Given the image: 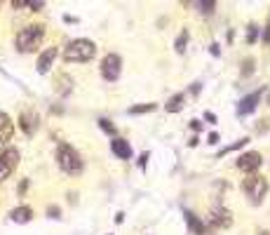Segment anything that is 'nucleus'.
<instances>
[{
    "label": "nucleus",
    "mask_w": 270,
    "mask_h": 235,
    "mask_svg": "<svg viewBox=\"0 0 270 235\" xmlns=\"http://www.w3.org/2000/svg\"><path fill=\"white\" fill-rule=\"evenodd\" d=\"M183 104H186V94L179 92V94H174V97H169V101L165 104V111H167V113H179L183 108Z\"/></svg>",
    "instance_id": "nucleus-16"
},
{
    "label": "nucleus",
    "mask_w": 270,
    "mask_h": 235,
    "mask_svg": "<svg viewBox=\"0 0 270 235\" xmlns=\"http://www.w3.org/2000/svg\"><path fill=\"white\" fill-rule=\"evenodd\" d=\"M256 235H270V230H258Z\"/></svg>",
    "instance_id": "nucleus-33"
},
{
    "label": "nucleus",
    "mask_w": 270,
    "mask_h": 235,
    "mask_svg": "<svg viewBox=\"0 0 270 235\" xmlns=\"http://www.w3.org/2000/svg\"><path fill=\"white\" fill-rule=\"evenodd\" d=\"M47 214L54 216V219H59V207H49V209H47Z\"/></svg>",
    "instance_id": "nucleus-26"
},
{
    "label": "nucleus",
    "mask_w": 270,
    "mask_h": 235,
    "mask_svg": "<svg viewBox=\"0 0 270 235\" xmlns=\"http://www.w3.org/2000/svg\"><path fill=\"white\" fill-rule=\"evenodd\" d=\"M268 106H270V92H268Z\"/></svg>",
    "instance_id": "nucleus-34"
},
{
    "label": "nucleus",
    "mask_w": 270,
    "mask_h": 235,
    "mask_svg": "<svg viewBox=\"0 0 270 235\" xmlns=\"http://www.w3.org/2000/svg\"><path fill=\"white\" fill-rule=\"evenodd\" d=\"M26 188H28V181H26V179H24V181H21V186H19V193L24 195V193H26Z\"/></svg>",
    "instance_id": "nucleus-27"
},
{
    "label": "nucleus",
    "mask_w": 270,
    "mask_h": 235,
    "mask_svg": "<svg viewBox=\"0 0 270 235\" xmlns=\"http://www.w3.org/2000/svg\"><path fill=\"white\" fill-rule=\"evenodd\" d=\"M57 165L64 174H71V176H78L85 169V162H82L80 153L75 151L71 144H61L59 151H57Z\"/></svg>",
    "instance_id": "nucleus-2"
},
{
    "label": "nucleus",
    "mask_w": 270,
    "mask_h": 235,
    "mask_svg": "<svg viewBox=\"0 0 270 235\" xmlns=\"http://www.w3.org/2000/svg\"><path fill=\"white\" fill-rule=\"evenodd\" d=\"M256 38H258V26H256V24H249V26H247V42H249V45H254V42H256Z\"/></svg>",
    "instance_id": "nucleus-21"
},
{
    "label": "nucleus",
    "mask_w": 270,
    "mask_h": 235,
    "mask_svg": "<svg viewBox=\"0 0 270 235\" xmlns=\"http://www.w3.org/2000/svg\"><path fill=\"white\" fill-rule=\"evenodd\" d=\"M204 118H207V120H209V122H216V115H214V113H207V115H204Z\"/></svg>",
    "instance_id": "nucleus-32"
},
{
    "label": "nucleus",
    "mask_w": 270,
    "mask_h": 235,
    "mask_svg": "<svg viewBox=\"0 0 270 235\" xmlns=\"http://www.w3.org/2000/svg\"><path fill=\"white\" fill-rule=\"evenodd\" d=\"M146 160H148V153H143L141 158H139V165H141V167H143V165H146Z\"/></svg>",
    "instance_id": "nucleus-28"
},
{
    "label": "nucleus",
    "mask_w": 270,
    "mask_h": 235,
    "mask_svg": "<svg viewBox=\"0 0 270 235\" xmlns=\"http://www.w3.org/2000/svg\"><path fill=\"white\" fill-rule=\"evenodd\" d=\"M42 38H45V26L42 24H28V26L19 28V33H17V50L21 54L33 52L42 45Z\"/></svg>",
    "instance_id": "nucleus-1"
},
{
    "label": "nucleus",
    "mask_w": 270,
    "mask_h": 235,
    "mask_svg": "<svg viewBox=\"0 0 270 235\" xmlns=\"http://www.w3.org/2000/svg\"><path fill=\"white\" fill-rule=\"evenodd\" d=\"M190 127L195 129V132H200V129H202V122H200V120H190Z\"/></svg>",
    "instance_id": "nucleus-25"
},
{
    "label": "nucleus",
    "mask_w": 270,
    "mask_h": 235,
    "mask_svg": "<svg viewBox=\"0 0 270 235\" xmlns=\"http://www.w3.org/2000/svg\"><path fill=\"white\" fill-rule=\"evenodd\" d=\"M261 97H263V89H256V92H251L247 94L240 104H237V115H249L256 111L258 106V101H261Z\"/></svg>",
    "instance_id": "nucleus-10"
},
{
    "label": "nucleus",
    "mask_w": 270,
    "mask_h": 235,
    "mask_svg": "<svg viewBox=\"0 0 270 235\" xmlns=\"http://www.w3.org/2000/svg\"><path fill=\"white\" fill-rule=\"evenodd\" d=\"M242 191L251 200V205H261L263 198L268 195V179L261 174H249L242 181Z\"/></svg>",
    "instance_id": "nucleus-4"
},
{
    "label": "nucleus",
    "mask_w": 270,
    "mask_h": 235,
    "mask_svg": "<svg viewBox=\"0 0 270 235\" xmlns=\"http://www.w3.org/2000/svg\"><path fill=\"white\" fill-rule=\"evenodd\" d=\"M31 10H33V12H38V10H40V7H45V3H40V0H35V3H31Z\"/></svg>",
    "instance_id": "nucleus-24"
},
{
    "label": "nucleus",
    "mask_w": 270,
    "mask_h": 235,
    "mask_svg": "<svg viewBox=\"0 0 270 235\" xmlns=\"http://www.w3.org/2000/svg\"><path fill=\"white\" fill-rule=\"evenodd\" d=\"M122 219H125V214H122V212H118V214H115V223H122Z\"/></svg>",
    "instance_id": "nucleus-30"
},
{
    "label": "nucleus",
    "mask_w": 270,
    "mask_h": 235,
    "mask_svg": "<svg viewBox=\"0 0 270 235\" xmlns=\"http://www.w3.org/2000/svg\"><path fill=\"white\" fill-rule=\"evenodd\" d=\"M19 167V151L17 148H3L0 151V181H5L10 174H14V169Z\"/></svg>",
    "instance_id": "nucleus-5"
},
{
    "label": "nucleus",
    "mask_w": 270,
    "mask_h": 235,
    "mask_svg": "<svg viewBox=\"0 0 270 235\" xmlns=\"http://www.w3.org/2000/svg\"><path fill=\"white\" fill-rule=\"evenodd\" d=\"M96 54V45L87 38H78V40H71L64 52V61L66 64H85V61L94 59Z\"/></svg>",
    "instance_id": "nucleus-3"
},
{
    "label": "nucleus",
    "mask_w": 270,
    "mask_h": 235,
    "mask_svg": "<svg viewBox=\"0 0 270 235\" xmlns=\"http://www.w3.org/2000/svg\"><path fill=\"white\" fill-rule=\"evenodd\" d=\"M101 75H103V80L108 82H115L118 78H120L122 73V59L118 57V54H106L101 59Z\"/></svg>",
    "instance_id": "nucleus-6"
},
{
    "label": "nucleus",
    "mask_w": 270,
    "mask_h": 235,
    "mask_svg": "<svg viewBox=\"0 0 270 235\" xmlns=\"http://www.w3.org/2000/svg\"><path fill=\"white\" fill-rule=\"evenodd\" d=\"M12 134H14L12 118H10L5 111H0V144H7V141L12 139Z\"/></svg>",
    "instance_id": "nucleus-12"
},
{
    "label": "nucleus",
    "mask_w": 270,
    "mask_h": 235,
    "mask_svg": "<svg viewBox=\"0 0 270 235\" xmlns=\"http://www.w3.org/2000/svg\"><path fill=\"white\" fill-rule=\"evenodd\" d=\"M155 104H141V106H132L129 108V113L132 115H139V113H150V111H155Z\"/></svg>",
    "instance_id": "nucleus-19"
},
{
    "label": "nucleus",
    "mask_w": 270,
    "mask_h": 235,
    "mask_svg": "<svg viewBox=\"0 0 270 235\" xmlns=\"http://www.w3.org/2000/svg\"><path fill=\"white\" fill-rule=\"evenodd\" d=\"M183 216H186V223H188V228L193 230L195 235H207V223H204L197 214H193V212H188V209H186V212H183Z\"/></svg>",
    "instance_id": "nucleus-14"
},
{
    "label": "nucleus",
    "mask_w": 270,
    "mask_h": 235,
    "mask_svg": "<svg viewBox=\"0 0 270 235\" xmlns=\"http://www.w3.org/2000/svg\"><path fill=\"white\" fill-rule=\"evenodd\" d=\"M19 127L26 136H33L38 132V127H40V115L35 113L33 108H24L19 113Z\"/></svg>",
    "instance_id": "nucleus-8"
},
{
    "label": "nucleus",
    "mask_w": 270,
    "mask_h": 235,
    "mask_svg": "<svg viewBox=\"0 0 270 235\" xmlns=\"http://www.w3.org/2000/svg\"><path fill=\"white\" fill-rule=\"evenodd\" d=\"M10 219H12L14 223H28L31 219H33V209L28 207V205H21V207H14L12 212H10Z\"/></svg>",
    "instance_id": "nucleus-15"
},
{
    "label": "nucleus",
    "mask_w": 270,
    "mask_h": 235,
    "mask_svg": "<svg viewBox=\"0 0 270 235\" xmlns=\"http://www.w3.org/2000/svg\"><path fill=\"white\" fill-rule=\"evenodd\" d=\"M216 141H219V134H216V132H211V134H209V144H216Z\"/></svg>",
    "instance_id": "nucleus-29"
},
{
    "label": "nucleus",
    "mask_w": 270,
    "mask_h": 235,
    "mask_svg": "<svg viewBox=\"0 0 270 235\" xmlns=\"http://www.w3.org/2000/svg\"><path fill=\"white\" fill-rule=\"evenodd\" d=\"M249 144V139L244 136V139H240V141H235L233 146H228V148H223V151H219V155H226V153H233V151H237V148H242V146H247Z\"/></svg>",
    "instance_id": "nucleus-20"
},
{
    "label": "nucleus",
    "mask_w": 270,
    "mask_h": 235,
    "mask_svg": "<svg viewBox=\"0 0 270 235\" xmlns=\"http://www.w3.org/2000/svg\"><path fill=\"white\" fill-rule=\"evenodd\" d=\"M197 7H200V12L211 14V12H214V7H216V3H214V0H204V3H197Z\"/></svg>",
    "instance_id": "nucleus-22"
},
{
    "label": "nucleus",
    "mask_w": 270,
    "mask_h": 235,
    "mask_svg": "<svg viewBox=\"0 0 270 235\" xmlns=\"http://www.w3.org/2000/svg\"><path fill=\"white\" fill-rule=\"evenodd\" d=\"M254 64H256V61H254V57H247V59L242 61V71H240V73H242V78H249V75L254 73Z\"/></svg>",
    "instance_id": "nucleus-18"
},
{
    "label": "nucleus",
    "mask_w": 270,
    "mask_h": 235,
    "mask_svg": "<svg viewBox=\"0 0 270 235\" xmlns=\"http://www.w3.org/2000/svg\"><path fill=\"white\" fill-rule=\"evenodd\" d=\"M99 125H101V129H103V132H108V134H115V127H113V122H111V120H106V118H101V120H99Z\"/></svg>",
    "instance_id": "nucleus-23"
},
{
    "label": "nucleus",
    "mask_w": 270,
    "mask_h": 235,
    "mask_svg": "<svg viewBox=\"0 0 270 235\" xmlns=\"http://www.w3.org/2000/svg\"><path fill=\"white\" fill-rule=\"evenodd\" d=\"M54 59H57V47H47L45 52L38 57V73H49V68H52Z\"/></svg>",
    "instance_id": "nucleus-11"
},
{
    "label": "nucleus",
    "mask_w": 270,
    "mask_h": 235,
    "mask_svg": "<svg viewBox=\"0 0 270 235\" xmlns=\"http://www.w3.org/2000/svg\"><path fill=\"white\" fill-rule=\"evenodd\" d=\"M111 151H113V155H118L120 160H129V158H132V146H129L125 139H120V136H115V139L111 141Z\"/></svg>",
    "instance_id": "nucleus-13"
},
{
    "label": "nucleus",
    "mask_w": 270,
    "mask_h": 235,
    "mask_svg": "<svg viewBox=\"0 0 270 235\" xmlns=\"http://www.w3.org/2000/svg\"><path fill=\"white\" fill-rule=\"evenodd\" d=\"M190 92H193V94L200 92V82H193V89H190Z\"/></svg>",
    "instance_id": "nucleus-31"
},
{
    "label": "nucleus",
    "mask_w": 270,
    "mask_h": 235,
    "mask_svg": "<svg viewBox=\"0 0 270 235\" xmlns=\"http://www.w3.org/2000/svg\"><path fill=\"white\" fill-rule=\"evenodd\" d=\"M186 45H188V31H186V28H183L181 33H179V38H176V45H174V50L179 54H183L186 52Z\"/></svg>",
    "instance_id": "nucleus-17"
},
{
    "label": "nucleus",
    "mask_w": 270,
    "mask_h": 235,
    "mask_svg": "<svg viewBox=\"0 0 270 235\" xmlns=\"http://www.w3.org/2000/svg\"><path fill=\"white\" fill-rule=\"evenodd\" d=\"M235 165H237V169H242L247 174H256L258 167L263 165V155L258 153V151H247V153H242L237 158Z\"/></svg>",
    "instance_id": "nucleus-7"
},
{
    "label": "nucleus",
    "mask_w": 270,
    "mask_h": 235,
    "mask_svg": "<svg viewBox=\"0 0 270 235\" xmlns=\"http://www.w3.org/2000/svg\"><path fill=\"white\" fill-rule=\"evenodd\" d=\"M233 223V214L226 207H214L209 212V228H230Z\"/></svg>",
    "instance_id": "nucleus-9"
}]
</instances>
